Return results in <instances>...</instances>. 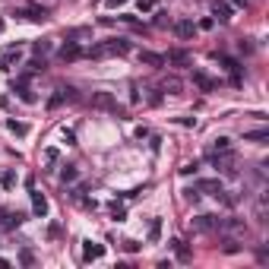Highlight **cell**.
I'll use <instances>...</instances> for the list:
<instances>
[{"instance_id":"6da1fadb","label":"cell","mask_w":269,"mask_h":269,"mask_svg":"<svg viewBox=\"0 0 269 269\" xmlns=\"http://www.w3.org/2000/svg\"><path fill=\"white\" fill-rule=\"evenodd\" d=\"M23 61V45H7L4 51H0V70H10Z\"/></svg>"},{"instance_id":"7a4b0ae2","label":"cell","mask_w":269,"mask_h":269,"mask_svg":"<svg viewBox=\"0 0 269 269\" xmlns=\"http://www.w3.org/2000/svg\"><path fill=\"white\" fill-rule=\"evenodd\" d=\"M92 108H98V111H114L117 114V102L111 92H92Z\"/></svg>"},{"instance_id":"3957f363","label":"cell","mask_w":269,"mask_h":269,"mask_svg":"<svg viewBox=\"0 0 269 269\" xmlns=\"http://www.w3.org/2000/svg\"><path fill=\"white\" fill-rule=\"evenodd\" d=\"M102 48H105V54L111 57V54H130V42L127 38H108V42H102Z\"/></svg>"},{"instance_id":"277c9868","label":"cell","mask_w":269,"mask_h":269,"mask_svg":"<svg viewBox=\"0 0 269 269\" xmlns=\"http://www.w3.org/2000/svg\"><path fill=\"white\" fill-rule=\"evenodd\" d=\"M193 190L196 193H222V181H218V177H203V181H196L193 184Z\"/></svg>"},{"instance_id":"5b68a950","label":"cell","mask_w":269,"mask_h":269,"mask_svg":"<svg viewBox=\"0 0 269 269\" xmlns=\"http://www.w3.org/2000/svg\"><path fill=\"white\" fill-rule=\"evenodd\" d=\"M193 57L184 51V48H174V51H168L165 54V64H174V67H190Z\"/></svg>"},{"instance_id":"8992f818","label":"cell","mask_w":269,"mask_h":269,"mask_svg":"<svg viewBox=\"0 0 269 269\" xmlns=\"http://www.w3.org/2000/svg\"><path fill=\"white\" fill-rule=\"evenodd\" d=\"M193 32H196V26L190 23V19H177V23H174V35L181 38V42H187V38H193Z\"/></svg>"},{"instance_id":"52a82bcc","label":"cell","mask_w":269,"mask_h":269,"mask_svg":"<svg viewBox=\"0 0 269 269\" xmlns=\"http://www.w3.org/2000/svg\"><path fill=\"white\" fill-rule=\"evenodd\" d=\"M102 256H105V244H92V241H86V247H83V260H86V263L102 260Z\"/></svg>"},{"instance_id":"ba28073f","label":"cell","mask_w":269,"mask_h":269,"mask_svg":"<svg viewBox=\"0 0 269 269\" xmlns=\"http://www.w3.org/2000/svg\"><path fill=\"white\" fill-rule=\"evenodd\" d=\"M29 190H32V209H35V215L45 218V215H48V200H45V193H38L35 187H29Z\"/></svg>"},{"instance_id":"9c48e42d","label":"cell","mask_w":269,"mask_h":269,"mask_svg":"<svg viewBox=\"0 0 269 269\" xmlns=\"http://www.w3.org/2000/svg\"><path fill=\"white\" fill-rule=\"evenodd\" d=\"M139 61H143L146 67L162 70V67H165V54H155V51H139Z\"/></svg>"},{"instance_id":"30bf717a","label":"cell","mask_w":269,"mask_h":269,"mask_svg":"<svg viewBox=\"0 0 269 269\" xmlns=\"http://www.w3.org/2000/svg\"><path fill=\"white\" fill-rule=\"evenodd\" d=\"M16 16H29L32 23H45V19H48V7H38V4H32V7L26 10V13H16Z\"/></svg>"},{"instance_id":"8fae6325","label":"cell","mask_w":269,"mask_h":269,"mask_svg":"<svg viewBox=\"0 0 269 269\" xmlns=\"http://www.w3.org/2000/svg\"><path fill=\"white\" fill-rule=\"evenodd\" d=\"M79 54H83V51H79V45H76V42H67V45L61 48V61H64V64H67V61H76Z\"/></svg>"},{"instance_id":"7c38bea8","label":"cell","mask_w":269,"mask_h":269,"mask_svg":"<svg viewBox=\"0 0 269 269\" xmlns=\"http://www.w3.org/2000/svg\"><path fill=\"white\" fill-rule=\"evenodd\" d=\"M196 225H200L203 231H215V228H222V218H215V215H200V218H196Z\"/></svg>"},{"instance_id":"4fadbf2b","label":"cell","mask_w":269,"mask_h":269,"mask_svg":"<svg viewBox=\"0 0 269 269\" xmlns=\"http://www.w3.org/2000/svg\"><path fill=\"white\" fill-rule=\"evenodd\" d=\"M212 16H218L222 23H228V19H231V7H228L225 0H215L212 4Z\"/></svg>"},{"instance_id":"5bb4252c","label":"cell","mask_w":269,"mask_h":269,"mask_svg":"<svg viewBox=\"0 0 269 269\" xmlns=\"http://www.w3.org/2000/svg\"><path fill=\"white\" fill-rule=\"evenodd\" d=\"M181 89H184V83L177 76H168L165 83H162V92H171V95H181Z\"/></svg>"},{"instance_id":"9a60e30c","label":"cell","mask_w":269,"mask_h":269,"mask_svg":"<svg viewBox=\"0 0 269 269\" xmlns=\"http://www.w3.org/2000/svg\"><path fill=\"white\" fill-rule=\"evenodd\" d=\"M76 177H79V168H76V165H64L61 181H64V184H76Z\"/></svg>"},{"instance_id":"2e32d148","label":"cell","mask_w":269,"mask_h":269,"mask_svg":"<svg viewBox=\"0 0 269 269\" xmlns=\"http://www.w3.org/2000/svg\"><path fill=\"white\" fill-rule=\"evenodd\" d=\"M45 171H54V165H57V158H61V152L57 149H45Z\"/></svg>"},{"instance_id":"e0dca14e","label":"cell","mask_w":269,"mask_h":269,"mask_svg":"<svg viewBox=\"0 0 269 269\" xmlns=\"http://www.w3.org/2000/svg\"><path fill=\"white\" fill-rule=\"evenodd\" d=\"M244 139H247V143H266V139H269V130H247Z\"/></svg>"},{"instance_id":"ac0fdd59","label":"cell","mask_w":269,"mask_h":269,"mask_svg":"<svg viewBox=\"0 0 269 269\" xmlns=\"http://www.w3.org/2000/svg\"><path fill=\"white\" fill-rule=\"evenodd\" d=\"M193 83H196V86H200V89H203V92H212V79H209L206 73H200V70H196V73H193Z\"/></svg>"},{"instance_id":"d6986e66","label":"cell","mask_w":269,"mask_h":269,"mask_svg":"<svg viewBox=\"0 0 269 269\" xmlns=\"http://www.w3.org/2000/svg\"><path fill=\"white\" fill-rule=\"evenodd\" d=\"M7 127H10V130H13L16 136H26V133H29V127H26L23 121H7Z\"/></svg>"},{"instance_id":"ffe728a7","label":"cell","mask_w":269,"mask_h":269,"mask_svg":"<svg viewBox=\"0 0 269 269\" xmlns=\"http://www.w3.org/2000/svg\"><path fill=\"white\" fill-rule=\"evenodd\" d=\"M67 102V98H64V92H61V89H57V92L51 95V98H48V108H51V111H54V108H61Z\"/></svg>"},{"instance_id":"44dd1931","label":"cell","mask_w":269,"mask_h":269,"mask_svg":"<svg viewBox=\"0 0 269 269\" xmlns=\"http://www.w3.org/2000/svg\"><path fill=\"white\" fill-rule=\"evenodd\" d=\"M16 92H19V98H23V102H29V105H35V95L29 92V89H26V83H19V86H16Z\"/></svg>"},{"instance_id":"7402d4cb","label":"cell","mask_w":269,"mask_h":269,"mask_svg":"<svg viewBox=\"0 0 269 269\" xmlns=\"http://www.w3.org/2000/svg\"><path fill=\"white\" fill-rule=\"evenodd\" d=\"M158 237H162V222L155 218V222L149 225V241H158Z\"/></svg>"},{"instance_id":"603a6c76","label":"cell","mask_w":269,"mask_h":269,"mask_svg":"<svg viewBox=\"0 0 269 269\" xmlns=\"http://www.w3.org/2000/svg\"><path fill=\"white\" fill-rule=\"evenodd\" d=\"M171 244H174V250H177V256H181L184 263L190 260V250H187V247H184V241H171Z\"/></svg>"},{"instance_id":"cb8c5ba5","label":"cell","mask_w":269,"mask_h":269,"mask_svg":"<svg viewBox=\"0 0 269 269\" xmlns=\"http://www.w3.org/2000/svg\"><path fill=\"white\" fill-rule=\"evenodd\" d=\"M38 70H45V57H35V61H29V73H38Z\"/></svg>"},{"instance_id":"d4e9b609","label":"cell","mask_w":269,"mask_h":269,"mask_svg":"<svg viewBox=\"0 0 269 269\" xmlns=\"http://www.w3.org/2000/svg\"><path fill=\"white\" fill-rule=\"evenodd\" d=\"M222 149H231V139H228V136H218L215 139V152H222Z\"/></svg>"},{"instance_id":"484cf974","label":"cell","mask_w":269,"mask_h":269,"mask_svg":"<svg viewBox=\"0 0 269 269\" xmlns=\"http://www.w3.org/2000/svg\"><path fill=\"white\" fill-rule=\"evenodd\" d=\"M136 7H139V13H149V10H152V7H155V0H139V4H136Z\"/></svg>"},{"instance_id":"4316f807","label":"cell","mask_w":269,"mask_h":269,"mask_svg":"<svg viewBox=\"0 0 269 269\" xmlns=\"http://www.w3.org/2000/svg\"><path fill=\"white\" fill-rule=\"evenodd\" d=\"M114 218H117V222H124V218H127V212H124V206H114V212H111Z\"/></svg>"},{"instance_id":"83f0119b","label":"cell","mask_w":269,"mask_h":269,"mask_svg":"<svg viewBox=\"0 0 269 269\" xmlns=\"http://www.w3.org/2000/svg\"><path fill=\"white\" fill-rule=\"evenodd\" d=\"M241 247H237V241H225V253H237Z\"/></svg>"},{"instance_id":"f1b7e54d","label":"cell","mask_w":269,"mask_h":269,"mask_svg":"<svg viewBox=\"0 0 269 269\" xmlns=\"http://www.w3.org/2000/svg\"><path fill=\"white\" fill-rule=\"evenodd\" d=\"M196 168H200V165H196V162H187V165L181 168V174H193V171H196Z\"/></svg>"},{"instance_id":"f546056e","label":"cell","mask_w":269,"mask_h":269,"mask_svg":"<svg viewBox=\"0 0 269 269\" xmlns=\"http://www.w3.org/2000/svg\"><path fill=\"white\" fill-rule=\"evenodd\" d=\"M0 228H10V212H4V209H0Z\"/></svg>"},{"instance_id":"4dcf8cb0","label":"cell","mask_w":269,"mask_h":269,"mask_svg":"<svg viewBox=\"0 0 269 269\" xmlns=\"http://www.w3.org/2000/svg\"><path fill=\"white\" fill-rule=\"evenodd\" d=\"M64 139H67L70 146H73V143H76V133H73V130H64Z\"/></svg>"},{"instance_id":"1f68e13d","label":"cell","mask_w":269,"mask_h":269,"mask_svg":"<svg viewBox=\"0 0 269 269\" xmlns=\"http://www.w3.org/2000/svg\"><path fill=\"white\" fill-rule=\"evenodd\" d=\"M23 263H26V266H32V263H35V256L29 253V250H23Z\"/></svg>"},{"instance_id":"d6a6232c","label":"cell","mask_w":269,"mask_h":269,"mask_svg":"<svg viewBox=\"0 0 269 269\" xmlns=\"http://www.w3.org/2000/svg\"><path fill=\"white\" fill-rule=\"evenodd\" d=\"M108 7H121V4H127V0H105Z\"/></svg>"},{"instance_id":"836d02e7","label":"cell","mask_w":269,"mask_h":269,"mask_svg":"<svg viewBox=\"0 0 269 269\" xmlns=\"http://www.w3.org/2000/svg\"><path fill=\"white\" fill-rule=\"evenodd\" d=\"M231 4H234V7H247V0H231Z\"/></svg>"},{"instance_id":"e575fe53","label":"cell","mask_w":269,"mask_h":269,"mask_svg":"<svg viewBox=\"0 0 269 269\" xmlns=\"http://www.w3.org/2000/svg\"><path fill=\"white\" fill-rule=\"evenodd\" d=\"M4 29H7V23H4V16H0V35H4Z\"/></svg>"}]
</instances>
